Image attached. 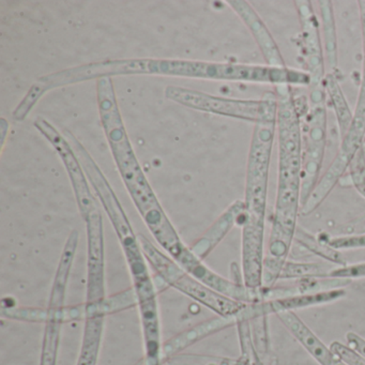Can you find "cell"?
<instances>
[{
    "mask_svg": "<svg viewBox=\"0 0 365 365\" xmlns=\"http://www.w3.org/2000/svg\"><path fill=\"white\" fill-rule=\"evenodd\" d=\"M314 359L319 363L320 365H348L344 362L341 358L336 356L334 352L329 347H322V349L316 352Z\"/></svg>",
    "mask_w": 365,
    "mask_h": 365,
    "instance_id": "d4e9b609",
    "label": "cell"
},
{
    "mask_svg": "<svg viewBox=\"0 0 365 365\" xmlns=\"http://www.w3.org/2000/svg\"><path fill=\"white\" fill-rule=\"evenodd\" d=\"M275 131L277 119L256 123L247 157L241 259L243 282L250 288L264 286V220Z\"/></svg>",
    "mask_w": 365,
    "mask_h": 365,
    "instance_id": "7a4b0ae2",
    "label": "cell"
},
{
    "mask_svg": "<svg viewBox=\"0 0 365 365\" xmlns=\"http://www.w3.org/2000/svg\"><path fill=\"white\" fill-rule=\"evenodd\" d=\"M48 93V89L46 88L42 83L38 82L34 83L33 86L29 88L27 91L25 97L23 98L21 103L16 106V110L14 112V119L16 121H23L29 113L33 110L34 106L39 102V100L43 97L46 93Z\"/></svg>",
    "mask_w": 365,
    "mask_h": 365,
    "instance_id": "603a6c76",
    "label": "cell"
},
{
    "mask_svg": "<svg viewBox=\"0 0 365 365\" xmlns=\"http://www.w3.org/2000/svg\"><path fill=\"white\" fill-rule=\"evenodd\" d=\"M87 232L86 301L95 303L106 297V245L103 219L100 208L84 220Z\"/></svg>",
    "mask_w": 365,
    "mask_h": 365,
    "instance_id": "8fae6325",
    "label": "cell"
},
{
    "mask_svg": "<svg viewBox=\"0 0 365 365\" xmlns=\"http://www.w3.org/2000/svg\"><path fill=\"white\" fill-rule=\"evenodd\" d=\"M227 4L253 36L266 61V66L272 68L287 67L274 38L271 35L270 31L260 18L259 14L252 7L251 4L245 0H232V1H227Z\"/></svg>",
    "mask_w": 365,
    "mask_h": 365,
    "instance_id": "5bb4252c",
    "label": "cell"
},
{
    "mask_svg": "<svg viewBox=\"0 0 365 365\" xmlns=\"http://www.w3.org/2000/svg\"><path fill=\"white\" fill-rule=\"evenodd\" d=\"M294 239L300 245H302L303 247L319 256V257L324 258V259L329 260L333 264H336L339 267L347 266L345 258L343 257L339 250L333 249V247H329L327 243H322L320 241L316 240L313 236L307 234L301 228L297 227Z\"/></svg>",
    "mask_w": 365,
    "mask_h": 365,
    "instance_id": "7402d4cb",
    "label": "cell"
},
{
    "mask_svg": "<svg viewBox=\"0 0 365 365\" xmlns=\"http://www.w3.org/2000/svg\"><path fill=\"white\" fill-rule=\"evenodd\" d=\"M245 202L236 200L232 202L217 220L215 223L202 235L200 239L190 247L191 251L204 262L205 258L221 243L227 236L228 232L237 224L242 225L243 215H245Z\"/></svg>",
    "mask_w": 365,
    "mask_h": 365,
    "instance_id": "2e32d148",
    "label": "cell"
},
{
    "mask_svg": "<svg viewBox=\"0 0 365 365\" xmlns=\"http://www.w3.org/2000/svg\"><path fill=\"white\" fill-rule=\"evenodd\" d=\"M324 86L326 93L330 98L331 103H332L337 123H339V133H341V138H343L349 129L354 113L350 110L347 100L345 99V96H344L334 74H327L324 78Z\"/></svg>",
    "mask_w": 365,
    "mask_h": 365,
    "instance_id": "d6986e66",
    "label": "cell"
},
{
    "mask_svg": "<svg viewBox=\"0 0 365 365\" xmlns=\"http://www.w3.org/2000/svg\"><path fill=\"white\" fill-rule=\"evenodd\" d=\"M333 269L322 262H297L285 260L279 279H301L307 277H330Z\"/></svg>",
    "mask_w": 365,
    "mask_h": 365,
    "instance_id": "ffe728a7",
    "label": "cell"
},
{
    "mask_svg": "<svg viewBox=\"0 0 365 365\" xmlns=\"http://www.w3.org/2000/svg\"><path fill=\"white\" fill-rule=\"evenodd\" d=\"M360 10L361 33H362L363 67L362 80L359 91L356 110L352 117L351 123L346 135L341 138V146L333 162L344 170L349 168L354 158L363 147L365 136V0L359 1Z\"/></svg>",
    "mask_w": 365,
    "mask_h": 365,
    "instance_id": "4fadbf2b",
    "label": "cell"
},
{
    "mask_svg": "<svg viewBox=\"0 0 365 365\" xmlns=\"http://www.w3.org/2000/svg\"><path fill=\"white\" fill-rule=\"evenodd\" d=\"M138 240L148 264L161 277L162 281L170 287L215 312L217 316L232 317L238 315L247 307V303L228 298L190 274L173 258L160 251L144 235H138Z\"/></svg>",
    "mask_w": 365,
    "mask_h": 365,
    "instance_id": "5b68a950",
    "label": "cell"
},
{
    "mask_svg": "<svg viewBox=\"0 0 365 365\" xmlns=\"http://www.w3.org/2000/svg\"><path fill=\"white\" fill-rule=\"evenodd\" d=\"M307 117V133L302 142L301 205L317 185L324 162L327 140V110L324 102L312 104Z\"/></svg>",
    "mask_w": 365,
    "mask_h": 365,
    "instance_id": "9c48e42d",
    "label": "cell"
},
{
    "mask_svg": "<svg viewBox=\"0 0 365 365\" xmlns=\"http://www.w3.org/2000/svg\"><path fill=\"white\" fill-rule=\"evenodd\" d=\"M65 136L76 151L86 173L89 183L95 190L96 195L99 198L118 237L131 275L138 307L157 304V290L147 266L148 262L143 252L138 237L134 232L131 223L123 210V205L119 202L112 185L86 147L68 130L65 132Z\"/></svg>",
    "mask_w": 365,
    "mask_h": 365,
    "instance_id": "3957f363",
    "label": "cell"
},
{
    "mask_svg": "<svg viewBox=\"0 0 365 365\" xmlns=\"http://www.w3.org/2000/svg\"><path fill=\"white\" fill-rule=\"evenodd\" d=\"M343 236H359V235H365V215L354 221L346 224L343 228Z\"/></svg>",
    "mask_w": 365,
    "mask_h": 365,
    "instance_id": "484cf974",
    "label": "cell"
},
{
    "mask_svg": "<svg viewBox=\"0 0 365 365\" xmlns=\"http://www.w3.org/2000/svg\"><path fill=\"white\" fill-rule=\"evenodd\" d=\"M82 346L76 365H98L106 315L96 309H86Z\"/></svg>",
    "mask_w": 365,
    "mask_h": 365,
    "instance_id": "e0dca14e",
    "label": "cell"
},
{
    "mask_svg": "<svg viewBox=\"0 0 365 365\" xmlns=\"http://www.w3.org/2000/svg\"><path fill=\"white\" fill-rule=\"evenodd\" d=\"M348 170H349V176H348L349 182L347 185L356 187L359 193L365 197V153L363 147L352 160Z\"/></svg>",
    "mask_w": 365,
    "mask_h": 365,
    "instance_id": "cb8c5ba5",
    "label": "cell"
},
{
    "mask_svg": "<svg viewBox=\"0 0 365 365\" xmlns=\"http://www.w3.org/2000/svg\"><path fill=\"white\" fill-rule=\"evenodd\" d=\"M34 125L58 153L59 158L67 170L68 176H69L78 211H80L83 220L86 219L91 212L99 209V206L96 202L95 196L89 187L86 173H85L76 151L68 142L65 134L59 133L58 130L46 119L38 117L34 123Z\"/></svg>",
    "mask_w": 365,
    "mask_h": 365,
    "instance_id": "ba28073f",
    "label": "cell"
},
{
    "mask_svg": "<svg viewBox=\"0 0 365 365\" xmlns=\"http://www.w3.org/2000/svg\"><path fill=\"white\" fill-rule=\"evenodd\" d=\"M116 166L125 189L155 241L165 251L176 247L180 243V236L160 204L138 157L132 155L121 160Z\"/></svg>",
    "mask_w": 365,
    "mask_h": 365,
    "instance_id": "8992f818",
    "label": "cell"
},
{
    "mask_svg": "<svg viewBox=\"0 0 365 365\" xmlns=\"http://www.w3.org/2000/svg\"><path fill=\"white\" fill-rule=\"evenodd\" d=\"M239 341H240L241 354L234 365H262V359L258 354L252 335L251 322L237 317Z\"/></svg>",
    "mask_w": 365,
    "mask_h": 365,
    "instance_id": "44dd1931",
    "label": "cell"
},
{
    "mask_svg": "<svg viewBox=\"0 0 365 365\" xmlns=\"http://www.w3.org/2000/svg\"><path fill=\"white\" fill-rule=\"evenodd\" d=\"M279 131V175L269 256L287 259L301 208L302 132L296 98L289 85L275 86Z\"/></svg>",
    "mask_w": 365,
    "mask_h": 365,
    "instance_id": "6da1fadb",
    "label": "cell"
},
{
    "mask_svg": "<svg viewBox=\"0 0 365 365\" xmlns=\"http://www.w3.org/2000/svg\"><path fill=\"white\" fill-rule=\"evenodd\" d=\"M165 98L192 110L250 121L254 125L277 119L275 93H266L260 100H239L217 97L183 87L168 86L165 89Z\"/></svg>",
    "mask_w": 365,
    "mask_h": 365,
    "instance_id": "52a82bcc",
    "label": "cell"
},
{
    "mask_svg": "<svg viewBox=\"0 0 365 365\" xmlns=\"http://www.w3.org/2000/svg\"><path fill=\"white\" fill-rule=\"evenodd\" d=\"M151 76L200 78L222 82L268 83L307 86L309 76L304 71L292 68H272L245 63H213V61L153 59Z\"/></svg>",
    "mask_w": 365,
    "mask_h": 365,
    "instance_id": "277c9868",
    "label": "cell"
},
{
    "mask_svg": "<svg viewBox=\"0 0 365 365\" xmlns=\"http://www.w3.org/2000/svg\"><path fill=\"white\" fill-rule=\"evenodd\" d=\"M125 76H144V58L114 59L86 63L41 76L38 81L48 91L76 83Z\"/></svg>",
    "mask_w": 365,
    "mask_h": 365,
    "instance_id": "30bf717a",
    "label": "cell"
},
{
    "mask_svg": "<svg viewBox=\"0 0 365 365\" xmlns=\"http://www.w3.org/2000/svg\"><path fill=\"white\" fill-rule=\"evenodd\" d=\"M318 7L322 16L324 65L329 68L331 74H334L339 66V53H337L336 29H335L332 1L329 0L318 1Z\"/></svg>",
    "mask_w": 365,
    "mask_h": 365,
    "instance_id": "ac0fdd59",
    "label": "cell"
},
{
    "mask_svg": "<svg viewBox=\"0 0 365 365\" xmlns=\"http://www.w3.org/2000/svg\"><path fill=\"white\" fill-rule=\"evenodd\" d=\"M301 26V42L307 73L311 76V89L324 88L326 65L320 37L319 25L311 1H294Z\"/></svg>",
    "mask_w": 365,
    "mask_h": 365,
    "instance_id": "7c38bea8",
    "label": "cell"
},
{
    "mask_svg": "<svg viewBox=\"0 0 365 365\" xmlns=\"http://www.w3.org/2000/svg\"><path fill=\"white\" fill-rule=\"evenodd\" d=\"M9 123H8L5 118H1V121H0V133H1L0 140H1V149H4V146H5L6 135H7L8 132H9Z\"/></svg>",
    "mask_w": 365,
    "mask_h": 365,
    "instance_id": "4316f807",
    "label": "cell"
},
{
    "mask_svg": "<svg viewBox=\"0 0 365 365\" xmlns=\"http://www.w3.org/2000/svg\"><path fill=\"white\" fill-rule=\"evenodd\" d=\"M237 316L232 317H223V316H217V317L210 318V319L205 320L192 328L187 329L181 333L175 335L172 339L166 341L162 346V364L168 362L170 359L178 356L181 351L191 347L194 344L215 333L220 332L224 329L230 328L232 326H236Z\"/></svg>",
    "mask_w": 365,
    "mask_h": 365,
    "instance_id": "9a60e30c",
    "label": "cell"
}]
</instances>
